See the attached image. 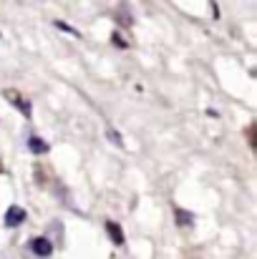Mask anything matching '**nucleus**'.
<instances>
[{
	"label": "nucleus",
	"mask_w": 257,
	"mask_h": 259,
	"mask_svg": "<svg viewBox=\"0 0 257 259\" xmlns=\"http://www.w3.org/2000/svg\"><path fill=\"white\" fill-rule=\"evenodd\" d=\"M30 249H33L38 257H51V254H53V242L46 239V237H38V239L30 242Z\"/></svg>",
	"instance_id": "obj_1"
},
{
	"label": "nucleus",
	"mask_w": 257,
	"mask_h": 259,
	"mask_svg": "<svg viewBox=\"0 0 257 259\" xmlns=\"http://www.w3.org/2000/svg\"><path fill=\"white\" fill-rule=\"evenodd\" d=\"M25 222V209L23 206H10L8 211H5V224L8 227H18V224H23Z\"/></svg>",
	"instance_id": "obj_2"
},
{
	"label": "nucleus",
	"mask_w": 257,
	"mask_h": 259,
	"mask_svg": "<svg viewBox=\"0 0 257 259\" xmlns=\"http://www.w3.org/2000/svg\"><path fill=\"white\" fill-rule=\"evenodd\" d=\"M5 96L10 98V103H13V106H18V108H20V113H23V116H30V103H28L23 96H18V93H13V91H5Z\"/></svg>",
	"instance_id": "obj_3"
},
{
	"label": "nucleus",
	"mask_w": 257,
	"mask_h": 259,
	"mask_svg": "<svg viewBox=\"0 0 257 259\" xmlns=\"http://www.w3.org/2000/svg\"><path fill=\"white\" fill-rule=\"evenodd\" d=\"M106 232H108V237H111V242L116 244V247H121L126 239H124V232H121V227L116 224V222H106Z\"/></svg>",
	"instance_id": "obj_4"
},
{
	"label": "nucleus",
	"mask_w": 257,
	"mask_h": 259,
	"mask_svg": "<svg viewBox=\"0 0 257 259\" xmlns=\"http://www.w3.org/2000/svg\"><path fill=\"white\" fill-rule=\"evenodd\" d=\"M28 149H30L33 154H38V156H41V154H48V149H51V146H48L41 136H30V139H28Z\"/></svg>",
	"instance_id": "obj_5"
},
{
	"label": "nucleus",
	"mask_w": 257,
	"mask_h": 259,
	"mask_svg": "<svg viewBox=\"0 0 257 259\" xmlns=\"http://www.w3.org/2000/svg\"><path fill=\"white\" fill-rule=\"evenodd\" d=\"M174 219H176V224L189 227V224L194 222V214H192V211H184V209H174Z\"/></svg>",
	"instance_id": "obj_6"
},
{
	"label": "nucleus",
	"mask_w": 257,
	"mask_h": 259,
	"mask_svg": "<svg viewBox=\"0 0 257 259\" xmlns=\"http://www.w3.org/2000/svg\"><path fill=\"white\" fill-rule=\"evenodd\" d=\"M106 134H108V139H111V141H114V144H119V146H121V144H124V141H121V134H116V131H114V128H108V131H106Z\"/></svg>",
	"instance_id": "obj_7"
},
{
	"label": "nucleus",
	"mask_w": 257,
	"mask_h": 259,
	"mask_svg": "<svg viewBox=\"0 0 257 259\" xmlns=\"http://www.w3.org/2000/svg\"><path fill=\"white\" fill-rule=\"evenodd\" d=\"M56 25H58L61 30H66V33H74V35H79V30H76V28H71V25H66V23H61V20H56Z\"/></svg>",
	"instance_id": "obj_8"
},
{
	"label": "nucleus",
	"mask_w": 257,
	"mask_h": 259,
	"mask_svg": "<svg viewBox=\"0 0 257 259\" xmlns=\"http://www.w3.org/2000/svg\"><path fill=\"white\" fill-rule=\"evenodd\" d=\"M111 40H114V43H119V46H121V48H126V43H124V40H121V35H116V33H114V35H111Z\"/></svg>",
	"instance_id": "obj_9"
}]
</instances>
